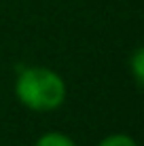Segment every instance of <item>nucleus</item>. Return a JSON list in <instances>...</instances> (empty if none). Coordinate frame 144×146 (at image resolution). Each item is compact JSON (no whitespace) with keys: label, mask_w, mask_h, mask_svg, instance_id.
Wrapping results in <instances>:
<instances>
[{"label":"nucleus","mask_w":144,"mask_h":146,"mask_svg":"<svg viewBox=\"0 0 144 146\" xmlns=\"http://www.w3.org/2000/svg\"><path fill=\"white\" fill-rule=\"evenodd\" d=\"M34 146H76L72 138H68L66 133H59V131H49L40 135V138L36 140V144Z\"/></svg>","instance_id":"nucleus-2"},{"label":"nucleus","mask_w":144,"mask_h":146,"mask_svg":"<svg viewBox=\"0 0 144 146\" xmlns=\"http://www.w3.org/2000/svg\"><path fill=\"white\" fill-rule=\"evenodd\" d=\"M15 95L30 110L51 112L66 100V83L55 70L40 66L21 68L15 80Z\"/></svg>","instance_id":"nucleus-1"},{"label":"nucleus","mask_w":144,"mask_h":146,"mask_svg":"<svg viewBox=\"0 0 144 146\" xmlns=\"http://www.w3.org/2000/svg\"><path fill=\"white\" fill-rule=\"evenodd\" d=\"M98 146H138L136 140L129 138L127 133H112L108 138H104Z\"/></svg>","instance_id":"nucleus-4"},{"label":"nucleus","mask_w":144,"mask_h":146,"mask_svg":"<svg viewBox=\"0 0 144 146\" xmlns=\"http://www.w3.org/2000/svg\"><path fill=\"white\" fill-rule=\"evenodd\" d=\"M129 68H131L133 80H136L138 85H142V80H144V49L142 47H138L136 51H133L131 59H129Z\"/></svg>","instance_id":"nucleus-3"}]
</instances>
